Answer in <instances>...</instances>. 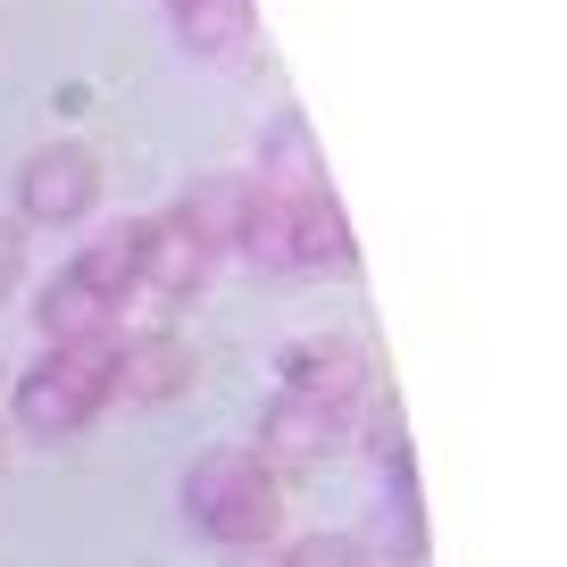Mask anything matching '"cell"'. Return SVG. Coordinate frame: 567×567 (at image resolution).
<instances>
[{
  "instance_id": "obj_5",
  "label": "cell",
  "mask_w": 567,
  "mask_h": 567,
  "mask_svg": "<svg viewBox=\"0 0 567 567\" xmlns=\"http://www.w3.org/2000/svg\"><path fill=\"white\" fill-rule=\"evenodd\" d=\"M284 392H301L326 417L351 425V409L368 401V359H359V342H301V351L284 359Z\"/></svg>"
},
{
  "instance_id": "obj_4",
  "label": "cell",
  "mask_w": 567,
  "mask_h": 567,
  "mask_svg": "<svg viewBox=\"0 0 567 567\" xmlns=\"http://www.w3.org/2000/svg\"><path fill=\"white\" fill-rule=\"evenodd\" d=\"M184 384H193V351H184L176 334H159V326H142V334H125V326H117V359H109V392H125V401H176Z\"/></svg>"
},
{
  "instance_id": "obj_7",
  "label": "cell",
  "mask_w": 567,
  "mask_h": 567,
  "mask_svg": "<svg viewBox=\"0 0 567 567\" xmlns=\"http://www.w3.org/2000/svg\"><path fill=\"white\" fill-rule=\"evenodd\" d=\"M68 276L84 284V292H101L109 309H125V292H142V217L101 226V234H92V243L68 259Z\"/></svg>"
},
{
  "instance_id": "obj_14",
  "label": "cell",
  "mask_w": 567,
  "mask_h": 567,
  "mask_svg": "<svg viewBox=\"0 0 567 567\" xmlns=\"http://www.w3.org/2000/svg\"><path fill=\"white\" fill-rule=\"evenodd\" d=\"M176 42L193 59H234L250 42V0H200V9H184L176 18Z\"/></svg>"
},
{
  "instance_id": "obj_17",
  "label": "cell",
  "mask_w": 567,
  "mask_h": 567,
  "mask_svg": "<svg viewBox=\"0 0 567 567\" xmlns=\"http://www.w3.org/2000/svg\"><path fill=\"white\" fill-rule=\"evenodd\" d=\"M184 9H200V0H167V18H184Z\"/></svg>"
},
{
  "instance_id": "obj_18",
  "label": "cell",
  "mask_w": 567,
  "mask_h": 567,
  "mask_svg": "<svg viewBox=\"0 0 567 567\" xmlns=\"http://www.w3.org/2000/svg\"><path fill=\"white\" fill-rule=\"evenodd\" d=\"M0 384H9V359H0Z\"/></svg>"
},
{
  "instance_id": "obj_19",
  "label": "cell",
  "mask_w": 567,
  "mask_h": 567,
  "mask_svg": "<svg viewBox=\"0 0 567 567\" xmlns=\"http://www.w3.org/2000/svg\"><path fill=\"white\" fill-rule=\"evenodd\" d=\"M0 467H9V443H0Z\"/></svg>"
},
{
  "instance_id": "obj_9",
  "label": "cell",
  "mask_w": 567,
  "mask_h": 567,
  "mask_svg": "<svg viewBox=\"0 0 567 567\" xmlns=\"http://www.w3.org/2000/svg\"><path fill=\"white\" fill-rule=\"evenodd\" d=\"M117 318H125V309H109L101 292H84L75 276H51V284L34 292L42 342H101V334H117Z\"/></svg>"
},
{
  "instance_id": "obj_2",
  "label": "cell",
  "mask_w": 567,
  "mask_h": 567,
  "mask_svg": "<svg viewBox=\"0 0 567 567\" xmlns=\"http://www.w3.org/2000/svg\"><path fill=\"white\" fill-rule=\"evenodd\" d=\"M109 359H117V334L101 342H51L34 368L9 384V417L34 443H59V434H84L117 392H109Z\"/></svg>"
},
{
  "instance_id": "obj_11",
  "label": "cell",
  "mask_w": 567,
  "mask_h": 567,
  "mask_svg": "<svg viewBox=\"0 0 567 567\" xmlns=\"http://www.w3.org/2000/svg\"><path fill=\"white\" fill-rule=\"evenodd\" d=\"M243 200H250V184H243V176H200V184H193V193H184L167 217H176V226H184V234H193V243L217 259V250H234V226H243Z\"/></svg>"
},
{
  "instance_id": "obj_12",
  "label": "cell",
  "mask_w": 567,
  "mask_h": 567,
  "mask_svg": "<svg viewBox=\"0 0 567 567\" xmlns=\"http://www.w3.org/2000/svg\"><path fill=\"white\" fill-rule=\"evenodd\" d=\"M234 259L267 267V276H292V200H276V193H259V184H250L243 226H234Z\"/></svg>"
},
{
  "instance_id": "obj_1",
  "label": "cell",
  "mask_w": 567,
  "mask_h": 567,
  "mask_svg": "<svg viewBox=\"0 0 567 567\" xmlns=\"http://www.w3.org/2000/svg\"><path fill=\"white\" fill-rule=\"evenodd\" d=\"M184 517H193V534L209 550H259L284 534V493H276V467L259 460V451H200L193 467H184Z\"/></svg>"
},
{
  "instance_id": "obj_15",
  "label": "cell",
  "mask_w": 567,
  "mask_h": 567,
  "mask_svg": "<svg viewBox=\"0 0 567 567\" xmlns=\"http://www.w3.org/2000/svg\"><path fill=\"white\" fill-rule=\"evenodd\" d=\"M276 567H368V543L359 534H292L276 550Z\"/></svg>"
},
{
  "instance_id": "obj_8",
  "label": "cell",
  "mask_w": 567,
  "mask_h": 567,
  "mask_svg": "<svg viewBox=\"0 0 567 567\" xmlns=\"http://www.w3.org/2000/svg\"><path fill=\"white\" fill-rule=\"evenodd\" d=\"M342 443V417H326L318 401H301V392H276L259 417V460H318V451Z\"/></svg>"
},
{
  "instance_id": "obj_3",
  "label": "cell",
  "mask_w": 567,
  "mask_h": 567,
  "mask_svg": "<svg viewBox=\"0 0 567 567\" xmlns=\"http://www.w3.org/2000/svg\"><path fill=\"white\" fill-rule=\"evenodd\" d=\"M101 209V159L84 142H42L18 167V226H84Z\"/></svg>"
},
{
  "instance_id": "obj_10",
  "label": "cell",
  "mask_w": 567,
  "mask_h": 567,
  "mask_svg": "<svg viewBox=\"0 0 567 567\" xmlns=\"http://www.w3.org/2000/svg\"><path fill=\"white\" fill-rule=\"evenodd\" d=\"M259 193H276V200H309V193H326V167H318V151H309V125L301 117H276V134L259 142Z\"/></svg>"
},
{
  "instance_id": "obj_16",
  "label": "cell",
  "mask_w": 567,
  "mask_h": 567,
  "mask_svg": "<svg viewBox=\"0 0 567 567\" xmlns=\"http://www.w3.org/2000/svg\"><path fill=\"white\" fill-rule=\"evenodd\" d=\"M25 284V226L18 217H0V301Z\"/></svg>"
},
{
  "instance_id": "obj_6",
  "label": "cell",
  "mask_w": 567,
  "mask_h": 567,
  "mask_svg": "<svg viewBox=\"0 0 567 567\" xmlns=\"http://www.w3.org/2000/svg\"><path fill=\"white\" fill-rule=\"evenodd\" d=\"M209 250L176 226V217H142V292H159V301H184L209 284Z\"/></svg>"
},
{
  "instance_id": "obj_13",
  "label": "cell",
  "mask_w": 567,
  "mask_h": 567,
  "mask_svg": "<svg viewBox=\"0 0 567 567\" xmlns=\"http://www.w3.org/2000/svg\"><path fill=\"white\" fill-rule=\"evenodd\" d=\"M351 226H342L334 193H309L292 200V267H351Z\"/></svg>"
}]
</instances>
